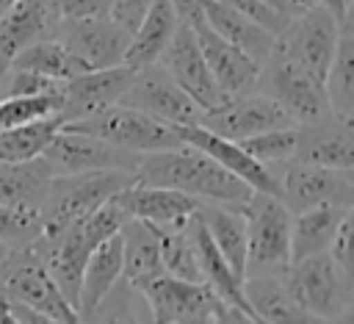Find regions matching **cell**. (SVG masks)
I'll return each mask as SVG.
<instances>
[{
	"mask_svg": "<svg viewBox=\"0 0 354 324\" xmlns=\"http://www.w3.org/2000/svg\"><path fill=\"white\" fill-rule=\"evenodd\" d=\"M6 302H8V307H11V313L17 316L19 324H61V321H55V318H50V316H41V313H36V310L19 305V302H11V299H6Z\"/></svg>",
	"mask_w": 354,
	"mask_h": 324,
	"instance_id": "ee69618b",
	"label": "cell"
},
{
	"mask_svg": "<svg viewBox=\"0 0 354 324\" xmlns=\"http://www.w3.org/2000/svg\"><path fill=\"white\" fill-rule=\"evenodd\" d=\"M202 19H205V25L213 33H218L224 42H230L232 47H238L257 66L266 64V58L271 55V50L277 44V36H271L263 28H257L254 22H249L246 17L235 14L232 8H227L218 0H205L202 3Z\"/></svg>",
	"mask_w": 354,
	"mask_h": 324,
	"instance_id": "4316f807",
	"label": "cell"
},
{
	"mask_svg": "<svg viewBox=\"0 0 354 324\" xmlns=\"http://www.w3.org/2000/svg\"><path fill=\"white\" fill-rule=\"evenodd\" d=\"M119 280H122V238L116 233V235L105 238L86 260V269L80 277V291H77V305H75L80 324H86L88 318L97 316V310L111 296V291L116 288Z\"/></svg>",
	"mask_w": 354,
	"mask_h": 324,
	"instance_id": "cb8c5ba5",
	"label": "cell"
},
{
	"mask_svg": "<svg viewBox=\"0 0 354 324\" xmlns=\"http://www.w3.org/2000/svg\"><path fill=\"white\" fill-rule=\"evenodd\" d=\"M136 78V69L130 66H111V69H94L83 72L66 83H61V125L88 119L94 114H102L111 105H119L122 94L130 89Z\"/></svg>",
	"mask_w": 354,
	"mask_h": 324,
	"instance_id": "e0dca14e",
	"label": "cell"
},
{
	"mask_svg": "<svg viewBox=\"0 0 354 324\" xmlns=\"http://www.w3.org/2000/svg\"><path fill=\"white\" fill-rule=\"evenodd\" d=\"M254 91L274 100L296 127L313 125L332 114L324 83L313 78L307 69H301L296 61H290L285 53H279L277 44L266 58V64L260 66Z\"/></svg>",
	"mask_w": 354,
	"mask_h": 324,
	"instance_id": "8992f818",
	"label": "cell"
},
{
	"mask_svg": "<svg viewBox=\"0 0 354 324\" xmlns=\"http://www.w3.org/2000/svg\"><path fill=\"white\" fill-rule=\"evenodd\" d=\"M136 183L171 188L196 202L227 205V208H241L252 197V188L246 183H241L238 177L224 172L213 158H207L205 152L188 144L141 155L136 169Z\"/></svg>",
	"mask_w": 354,
	"mask_h": 324,
	"instance_id": "6da1fadb",
	"label": "cell"
},
{
	"mask_svg": "<svg viewBox=\"0 0 354 324\" xmlns=\"http://www.w3.org/2000/svg\"><path fill=\"white\" fill-rule=\"evenodd\" d=\"M246 224V277L282 274L290 266L293 213L271 194H257L238 208ZM243 277V280H246Z\"/></svg>",
	"mask_w": 354,
	"mask_h": 324,
	"instance_id": "277c9868",
	"label": "cell"
},
{
	"mask_svg": "<svg viewBox=\"0 0 354 324\" xmlns=\"http://www.w3.org/2000/svg\"><path fill=\"white\" fill-rule=\"evenodd\" d=\"M199 44V53L207 64V72L213 75L216 86L227 94V97H241V94H252L257 89V75L260 66L243 55L238 47H232L230 42H224L218 33H213L202 17H196L194 22H185Z\"/></svg>",
	"mask_w": 354,
	"mask_h": 324,
	"instance_id": "d6986e66",
	"label": "cell"
},
{
	"mask_svg": "<svg viewBox=\"0 0 354 324\" xmlns=\"http://www.w3.org/2000/svg\"><path fill=\"white\" fill-rule=\"evenodd\" d=\"M61 111V89L36 97H3L0 100V130L53 119Z\"/></svg>",
	"mask_w": 354,
	"mask_h": 324,
	"instance_id": "d590c367",
	"label": "cell"
},
{
	"mask_svg": "<svg viewBox=\"0 0 354 324\" xmlns=\"http://www.w3.org/2000/svg\"><path fill=\"white\" fill-rule=\"evenodd\" d=\"M11 69H17V72H33V75H41V78L55 80V83H66V80H72V78H77V75L86 72L83 64L58 39H41V42L25 47L14 58Z\"/></svg>",
	"mask_w": 354,
	"mask_h": 324,
	"instance_id": "d6a6232c",
	"label": "cell"
},
{
	"mask_svg": "<svg viewBox=\"0 0 354 324\" xmlns=\"http://www.w3.org/2000/svg\"><path fill=\"white\" fill-rule=\"evenodd\" d=\"M158 64L196 102L199 111H213V108L227 102V94L216 86L213 75L207 72V64H205V58L199 53L196 36H194V30L185 22H180L177 33L171 36V42L163 50Z\"/></svg>",
	"mask_w": 354,
	"mask_h": 324,
	"instance_id": "2e32d148",
	"label": "cell"
},
{
	"mask_svg": "<svg viewBox=\"0 0 354 324\" xmlns=\"http://www.w3.org/2000/svg\"><path fill=\"white\" fill-rule=\"evenodd\" d=\"M329 108L340 116H354V28H351V14L340 22L337 33V47L332 66L324 80Z\"/></svg>",
	"mask_w": 354,
	"mask_h": 324,
	"instance_id": "1f68e13d",
	"label": "cell"
},
{
	"mask_svg": "<svg viewBox=\"0 0 354 324\" xmlns=\"http://www.w3.org/2000/svg\"><path fill=\"white\" fill-rule=\"evenodd\" d=\"M285 291L313 316L324 321H351V277L324 252L290 263L282 274Z\"/></svg>",
	"mask_w": 354,
	"mask_h": 324,
	"instance_id": "5b68a950",
	"label": "cell"
},
{
	"mask_svg": "<svg viewBox=\"0 0 354 324\" xmlns=\"http://www.w3.org/2000/svg\"><path fill=\"white\" fill-rule=\"evenodd\" d=\"M124 213L116 208V202H105L77 224L66 227L64 233L55 235H39L33 244V252L41 258L44 269L50 271L53 282L64 294V299L75 307L77 305V291H80V277L86 269V260L91 252L111 235H116L124 224Z\"/></svg>",
	"mask_w": 354,
	"mask_h": 324,
	"instance_id": "7a4b0ae2",
	"label": "cell"
},
{
	"mask_svg": "<svg viewBox=\"0 0 354 324\" xmlns=\"http://www.w3.org/2000/svg\"><path fill=\"white\" fill-rule=\"evenodd\" d=\"M268 172L279 186V202L290 213H301L321 205L351 208L354 205V174L310 166V163H271Z\"/></svg>",
	"mask_w": 354,
	"mask_h": 324,
	"instance_id": "9c48e42d",
	"label": "cell"
},
{
	"mask_svg": "<svg viewBox=\"0 0 354 324\" xmlns=\"http://www.w3.org/2000/svg\"><path fill=\"white\" fill-rule=\"evenodd\" d=\"M296 138H299L296 127H279V130H268V133L243 138V141H238V147L249 158H254L257 163L271 166V163H288V161H293Z\"/></svg>",
	"mask_w": 354,
	"mask_h": 324,
	"instance_id": "8d00e7d4",
	"label": "cell"
},
{
	"mask_svg": "<svg viewBox=\"0 0 354 324\" xmlns=\"http://www.w3.org/2000/svg\"><path fill=\"white\" fill-rule=\"evenodd\" d=\"M337 33H340V22L318 3L307 14L288 22V28L277 36V50L324 83L335 58Z\"/></svg>",
	"mask_w": 354,
	"mask_h": 324,
	"instance_id": "7c38bea8",
	"label": "cell"
},
{
	"mask_svg": "<svg viewBox=\"0 0 354 324\" xmlns=\"http://www.w3.org/2000/svg\"><path fill=\"white\" fill-rule=\"evenodd\" d=\"M246 324H263V321H257V318H252V321H249V318H246Z\"/></svg>",
	"mask_w": 354,
	"mask_h": 324,
	"instance_id": "816d5d0a",
	"label": "cell"
},
{
	"mask_svg": "<svg viewBox=\"0 0 354 324\" xmlns=\"http://www.w3.org/2000/svg\"><path fill=\"white\" fill-rule=\"evenodd\" d=\"M55 174H83V172H127L136 174L141 155L111 147L100 138L58 130L41 155Z\"/></svg>",
	"mask_w": 354,
	"mask_h": 324,
	"instance_id": "9a60e30c",
	"label": "cell"
},
{
	"mask_svg": "<svg viewBox=\"0 0 354 324\" xmlns=\"http://www.w3.org/2000/svg\"><path fill=\"white\" fill-rule=\"evenodd\" d=\"M346 216H351V208H335V205H321V208L293 213V219H290V263L329 252Z\"/></svg>",
	"mask_w": 354,
	"mask_h": 324,
	"instance_id": "83f0119b",
	"label": "cell"
},
{
	"mask_svg": "<svg viewBox=\"0 0 354 324\" xmlns=\"http://www.w3.org/2000/svg\"><path fill=\"white\" fill-rule=\"evenodd\" d=\"M58 130H61L58 116L41 119L33 125H22V127H11V130H0V161L3 163H25V161L41 158Z\"/></svg>",
	"mask_w": 354,
	"mask_h": 324,
	"instance_id": "836d02e7",
	"label": "cell"
},
{
	"mask_svg": "<svg viewBox=\"0 0 354 324\" xmlns=\"http://www.w3.org/2000/svg\"><path fill=\"white\" fill-rule=\"evenodd\" d=\"M152 0H111V8H108V17L122 25L127 33L136 30V25L141 22V17L147 14Z\"/></svg>",
	"mask_w": 354,
	"mask_h": 324,
	"instance_id": "b9f144b4",
	"label": "cell"
},
{
	"mask_svg": "<svg viewBox=\"0 0 354 324\" xmlns=\"http://www.w3.org/2000/svg\"><path fill=\"white\" fill-rule=\"evenodd\" d=\"M58 19L61 17L50 0H19L14 8H8L0 17V78L11 69L14 58L25 47L53 39Z\"/></svg>",
	"mask_w": 354,
	"mask_h": 324,
	"instance_id": "44dd1931",
	"label": "cell"
},
{
	"mask_svg": "<svg viewBox=\"0 0 354 324\" xmlns=\"http://www.w3.org/2000/svg\"><path fill=\"white\" fill-rule=\"evenodd\" d=\"M196 216L205 224V230H207L210 241L216 244L218 255L224 258V263L232 269V274L238 280H243L246 277V224H243V216L238 213V208L199 202Z\"/></svg>",
	"mask_w": 354,
	"mask_h": 324,
	"instance_id": "f1b7e54d",
	"label": "cell"
},
{
	"mask_svg": "<svg viewBox=\"0 0 354 324\" xmlns=\"http://www.w3.org/2000/svg\"><path fill=\"white\" fill-rule=\"evenodd\" d=\"M177 28H180V17L169 6V0H152L147 14L141 17L136 30L130 33V44L124 50L122 66L144 69V66L158 64L163 50L171 42V36L177 33Z\"/></svg>",
	"mask_w": 354,
	"mask_h": 324,
	"instance_id": "d4e9b609",
	"label": "cell"
},
{
	"mask_svg": "<svg viewBox=\"0 0 354 324\" xmlns=\"http://www.w3.org/2000/svg\"><path fill=\"white\" fill-rule=\"evenodd\" d=\"M55 172L44 158L25 163H3L0 161V205L39 210Z\"/></svg>",
	"mask_w": 354,
	"mask_h": 324,
	"instance_id": "f546056e",
	"label": "cell"
},
{
	"mask_svg": "<svg viewBox=\"0 0 354 324\" xmlns=\"http://www.w3.org/2000/svg\"><path fill=\"white\" fill-rule=\"evenodd\" d=\"M61 130H72V133H83L91 138H100L111 147L136 152V155H149V152H160V150H174L183 141L177 138L174 127H166L133 108L124 105H111L102 114H94L88 119L80 122H69L61 125Z\"/></svg>",
	"mask_w": 354,
	"mask_h": 324,
	"instance_id": "ba28073f",
	"label": "cell"
},
{
	"mask_svg": "<svg viewBox=\"0 0 354 324\" xmlns=\"http://www.w3.org/2000/svg\"><path fill=\"white\" fill-rule=\"evenodd\" d=\"M296 163L354 172V116L329 114L313 125L296 127Z\"/></svg>",
	"mask_w": 354,
	"mask_h": 324,
	"instance_id": "ac0fdd59",
	"label": "cell"
},
{
	"mask_svg": "<svg viewBox=\"0 0 354 324\" xmlns=\"http://www.w3.org/2000/svg\"><path fill=\"white\" fill-rule=\"evenodd\" d=\"M185 230H188V238H191V246H194V255H196V266H199V274H202V282L232 310H238L241 316H246L249 321L254 318L246 296H243V280H238L232 274V269L224 263V258L218 255L216 244L210 241L205 224L199 222L196 210L185 219Z\"/></svg>",
	"mask_w": 354,
	"mask_h": 324,
	"instance_id": "603a6c76",
	"label": "cell"
},
{
	"mask_svg": "<svg viewBox=\"0 0 354 324\" xmlns=\"http://www.w3.org/2000/svg\"><path fill=\"white\" fill-rule=\"evenodd\" d=\"M243 296H246L254 318L263 324H337V321H324V318L307 313L285 291L279 274L246 277L243 280ZM346 324H351V321H346Z\"/></svg>",
	"mask_w": 354,
	"mask_h": 324,
	"instance_id": "484cf974",
	"label": "cell"
},
{
	"mask_svg": "<svg viewBox=\"0 0 354 324\" xmlns=\"http://www.w3.org/2000/svg\"><path fill=\"white\" fill-rule=\"evenodd\" d=\"M149 305L155 324H216L230 307L205 285L158 274L133 285Z\"/></svg>",
	"mask_w": 354,
	"mask_h": 324,
	"instance_id": "30bf717a",
	"label": "cell"
},
{
	"mask_svg": "<svg viewBox=\"0 0 354 324\" xmlns=\"http://www.w3.org/2000/svg\"><path fill=\"white\" fill-rule=\"evenodd\" d=\"M17 3H19V0H0V17H3V14L8 11V8H14Z\"/></svg>",
	"mask_w": 354,
	"mask_h": 324,
	"instance_id": "c3c4849f",
	"label": "cell"
},
{
	"mask_svg": "<svg viewBox=\"0 0 354 324\" xmlns=\"http://www.w3.org/2000/svg\"><path fill=\"white\" fill-rule=\"evenodd\" d=\"M263 3H268L271 8H277V11H279V0H263ZM279 14H282V11H279Z\"/></svg>",
	"mask_w": 354,
	"mask_h": 324,
	"instance_id": "f907efd6",
	"label": "cell"
},
{
	"mask_svg": "<svg viewBox=\"0 0 354 324\" xmlns=\"http://www.w3.org/2000/svg\"><path fill=\"white\" fill-rule=\"evenodd\" d=\"M119 238H122V280L130 288L138 285L141 280L163 274L158 241H155V233L149 224L136 222V219H124Z\"/></svg>",
	"mask_w": 354,
	"mask_h": 324,
	"instance_id": "4dcf8cb0",
	"label": "cell"
},
{
	"mask_svg": "<svg viewBox=\"0 0 354 324\" xmlns=\"http://www.w3.org/2000/svg\"><path fill=\"white\" fill-rule=\"evenodd\" d=\"M61 19H94L108 17L111 0H50Z\"/></svg>",
	"mask_w": 354,
	"mask_h": 324,
	"instance_id": "60d3db41",
	"label": "cell"
},
{
	"mask_svg": "<svg viewBox=\"0 0 354 324\" xmlns=\"http://www.w3.org/2000/svg\"><path fill=\"white\" fill-rule=\"evenodd\" d=\"M0 294L61 324H80L77 310L64 299L33 246L8 252V258L0 263Z\"/></svg>",
	"mask_w": 354,
	"mask_h": 324,
	"instance_id": "52a82bcc",
	"label": "cell"
},
{
	"mask_svg": "<svg viewBox=\"0 0 354 324\" xmlns=\"http://www.w3.org/2000/svg\"><path fill=\"white\" fill-rule=\"evenodd\" d=\"M113 202L127 219L155 224V227L185 224V219L199 208L196 199H191L180 191L158 188V186H141V183H133L124 191H119L113 197Z\"/></svg>",
	"mask_w": 354,
	"mask_h": 324,
	"instance_id": "7402d4cb",
	"label": "cell"
},
{
	"mask_svg": "<svg viewBox=\"0 0 354 324\" xmlns=\"http://www.w3.org/2000/svg\"><path fill=\"white\" fill-rule=\"evenodd\" d=\"M119 105L133 108L166 127H194L202 116L196 102L166 75L160 64L136 69V78L130 89L122 94Z\"/></svg>",
	"mask_w": 354,
	"mask_h": 324,
	"instance_id": "8fae6325",
	"label": "cell"
},
{
	"mask_svg": "<svg viewBox=\"0 0 354 324\" xmlns=\"http://www.w3.org/2000/svg\"><path fill=\"white\" fill-rule=\"evenodd\" d=\"M158 241V252H160V266L163 274L174 277V280H185V282H202L199 266H196V255L188 238L185 224H174V227H155L149 224Z\"/></svg>",
	"mask_w": 354,
	"mask_h": 324,
	"instance_id": "e575fe53",
	"label": "cell"
},
{
	"mask_svg": "<svg viewBox=\"0 0 354 324\" xmlns=\"http://www.w3.org/2000/svg\"><path fill=\"white\" fill-rule=\"evenodd\" d=\"M216 324H246V316H241L238 310H232V307H230V310H227Z\"/></svg>",
	"mask_w": 354,
	"mask_h": 324,
	"instance_id": "7dc6e473",
	"label": "cell"
},
{
	"mask_svg": "<svg viewBox=\"0 0 354 324\" xmlns=\"http://www.w3.org/2000/svg\"><path fill=\"white\" fill-rule=\"evenodd\" d=\"M218 3H224L227 8H232L235 14H241V17H246L249 22H254L257 28H263V30H268L271 36H279L285 28H288V17H282L277 8H271L268 3H263V0H218Z\"/></svg>",
	"mask_w": 354,
	"mask_h": 324,
	"instance_id": "f35d334b",
	"label": "cell"
},
{
	"mask_svg": "<svg viewBox=\"0 0 354 324\" xmlns=\"http://www.w3.org/2000/svg\"><path fill=\"white\" fill-rule=\"evenodd\" d=\"M351 238H354V222H351V216H346V222L340 224V230H337V235L326 252L337 263V269L348 277H351Z\"/></svg>",
	"mask_w": 354,
	"mask_h": 324,
	"instance_id": "7bdbcfd3",
	"label": "cell"
},
{
	"mask_svg": "<svg viewBox=\"0 0 354 324\" xmlns=\"http://www.w3.org/2000/svg\"><path fill=\"white\" fill-rule=\"evenodd\" d=\"M8 252H11V249H6V246H3V244H0V263H3V260H6V258H8Z\"/></svg>",
	"mask_w": 354,
	"mask_h": 324,
	"instance_id": "681fc988",
	"label": "cell"
},
{
	"mask_svg": "<svg viewBox=\"0 0 354 324\" xmlns=\"http://www.w3.org/2000/svg\"><path fill=\"white\" fill-rule=\"evenodd\" d=\"M53 39H58L86 72L122 66L124 50L130 44V33L116 25L111 17L94 19H58Z\"/></svg>",
	"mask_w": 354,
	"mask_h": 324,
	"instance_id": "4fadbf2b",
	"label": "cell"
},
{
	"mask_svg": "<svg viewBox=\"0 0 354 324\" xmlns=\"http://www.w3.org/2000/svg\"><path fill=\"white\" fill-rule=\"evenodd\" d=\"M3 78H6V97H36V94H50V91L61 89V83L47 80V78L33 75V72L8 69Z\"/></svg>",
	"mask_w": 354,
	"mask_h": 324,
	"instance_id": "ab89813d",
	"label": "cell"
},
{
	"mask_svg": "<svg viewBox=\"0 0 354 324\" xmlns=\"http://www.w3.org/2000/svg\"><path fill=\"white\" fill-rule=\"evenodd\" d=\"M177 138L199 152H205L207 158H213L224 172H230L232 177H238L241 183H246L252 191L257 194H271L279 199V186L274 180V174L268 172V166L257 163L254 158H249L235 141H227L221 136L207 133L205 127L194 125V127H174Z\"/></svg>",
	"mask_w": 354,
	"mask_h": 324,
	"instance_id": "ffe728a7",
	"label": "cell"
},
{
	"mask_svg": "<svg viewBox=\"0 0 354 324\" xmlns=\"http://www.w3.org/2000/svg\"><path fill=\"white\" fill-rule=\"evenodd\" d=\"M199 127L238 144L243 138H252V136H260L268 130H279V127H296V125L274 100L252 91V94H241V97H227V102L213 111H202Z\"/></svg>",
	"mask_w": 354,
	"mask_h": 324,
	"instance_id": "5bb4252c",
	"label": "cell"
},
{
	"mask_svg": "<svg viewBox=\"0 0 354 324\" xmlns=\"http://www.w3.org/2000/svg\"><path fill=\"white\" fill-rule=\"evenodd\" d=\"M136 183V174L127 172H83V174H55L47 186L44 202L39 208L41 235L64 233L77 224L119 191Z\"/></svg>",
	"mask_w": 354,
	"mask_h": 324,
	"instance_id": "3957f363",
	"label": "cell"
},
{
	"mask_svg": "<svg viewBox=\"0 0 354 324\" xmlns=\"http://www.w3.org/2000/svg\"><path fill=\"white\" fill-rule=\"evenodd\" d=\"M41 235V216L39 210H22L0 205V244L11 252L28 249Z\"/></svg>",
	"mask_w": 354,
	"mask_h": 324,
	"instance_id": "74e56055",
	"label": "cell"
},
{
	"mask_svg": "<svg viewBox=\"0 0 354 324\" xmlns=\"http://www.w3.org/2000/svg\"><path fill=\"white\" fill-rule=\"evenodd\" d=\"M94 324H138L136 316L130 313V307L124 302H119L116 307H108L105 313H100V318Z\"/></svg>",
	"mask_w": 354,
	"mask_h": 324,
	"instance_id": "f6af8a7d",
	"label": "cell"
},
{
	"mask_svg": "<svg viewBox=\"0 0 354 324\" xmlns=\"http://www.w3.org/2000/svg\"><path fill=\"white\" fill-rule=\"evenodd\" d=\"M202 3L205 0H169V6L177 11L180 22H194L196 17H202Z\"/></svg>",
	"mask_w": 354,
	"mask_h": 324,
	"instance_id": "bcb514c9",
	"label": "cell"
}]
</instances>
